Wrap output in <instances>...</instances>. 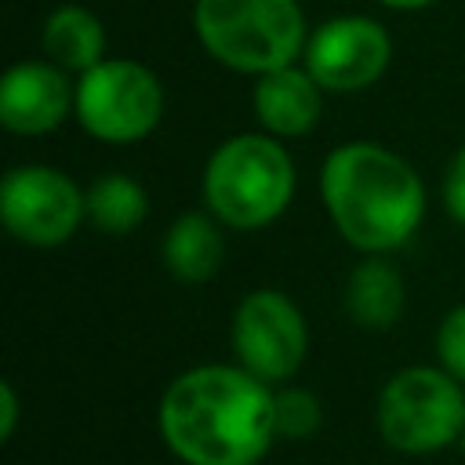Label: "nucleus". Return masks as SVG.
Masks as SVG:
<instances>
[{
  "label": "nucleus",
  "instance_id": "f3484780",
  "mask_svg": "<svg viewBox=\"0 0 465 465\" xmlns=\"http://www.w3.org/2000/svg\"><path fill=\"white\" fill-rule=\"evenodd\" d=\"M436 356L447 374L465 381V302L454 305L436 327Z\"/></svg>",
  "mask_w": 465,
  "mask_h": 465
},
{
  "label": "nucleus",
  "instance_id": "9b49d317",
  "mask_svg": "<svg viewBox=\"0 0 465 465\" xmlns=\"http://www.w3.org/2000/svg\"><path fill=\"white\" fill-rule=\"evenodd\" d=\"M254 116L276 138H305L323 113V87L305 65H280L254 76Z\"/></svg>",
  "mask_w": 465,
  "mask_h": 465
},
{
  "label": "nucleus",
  "instance_id": "7ed1b4c3",
  "mask_svg": "<svg viewBox=\"0 0 465 465\" xmlns=\"http://www.w3.org/2000/svg\"><path fill=\"white\" fill-rule=\"evenodd\" d=\"M294 200V160L276 134H232L203 167V203L229 229H262Z\"/></svg>",
  "mask_w": 465,
  "mask_h": 465
},
{
  "label": "nucleus",
  "instance_id": "a211bd4d",
  "mask_svg": "<svg viewBox=\"0 0 465 465\" xmlns=\"http://www.w3.org/2000/svg\"><path fill=\"white\" fill-rule=\"evenodd\" d=\"M443 207H447V214L458 225H465V145L447 163V174H443Z\"/></svg>",
  "mask_w": 465,
  "mask_h": 465
},
{
  "label": "nucleus",
  "instance_id": "423d86ee",
  "mask_svg": "<svg viewBox=\"0 0 465 465\" xmlns=\"http://www.w3.org/2000/svg\"><path fill=\"white\" fill-rule=\"evenodd\" d=\"M73 116L109 145H131L156 131L163 116V87L156 73L134 58H102L76 80Z\"/></svg>",
  "mask_w": 465,
  "mask_h": 465
},
{
  "label": "nucleus",
  "instance_id": "1a4fd4ad",
  "mask_svg": "<svg viewBox=\"0 0 465 465\" xmlns=\"http://www.w3.org/2000/svg\"><path fill=\"white\" fill-rule=\"evenodd\" d=\"M389 58V29L367 15H334L320 22L302 51V65L323 91H363L381 80Z\"/></svg>",
  "mask_w": 465,
  "mask_h": 465
},
{
  "label": "nucleus",
  "instance_id": "ddd939ff",
  "mask_svg": "<svg viewBox=\"0 0 465 465\" xmlns=\"http://www.w3.org/2000/svg\"><path fill=\"white\" fill-rule=\"evenodd\" d=\"M407 287L400 269L385 254H367L345 283V312L371 331H385L403 316Z\"/></svg>",
  "mask_w": 465,
  "mask_h": 465
},
{
  "label": "nucleus",
  "instance_id": "6ab92c4d",
  "mask_svg": "<svg viewBox=\"0 0 465 465\" xmlns=\"http://www.w3.org/2000/svg\"><path fill=\"white\" fill-rule=\"evenodd\" d=\"M18 392L11 381H0V440H11L18 429Z\"/></svg>",
  "mask_w": 465,
  "mask_h": 465
},
{
  "label": "nucleus",
  "instance_id": "4468645a",
  "mask_svg": "<svg viewBox=\"0 0 465 465\" xmlns=\"http://www.w3.org/2000/svg\"><path fill=\"white\" fill-rule=\"evenodd\" d=\"M40 44H44V54L65 73H87L105 54V29L91 7L62 4L44 18Z\"/></svg>",
  "mask_w": 465,
  "mask_h": 465
},
{
  "label": "nucleus",
  "instance_id": "9d476101",
  "mask_svg": "<svg viewBox=\"0 0 465 465\" xmlns=\"http://www.w3.org/2000/svg\"><path fill=\"white\" fill-rule=\"evenodd\" d=\"M76 105V84L51 58L15 62L0 84V124L11 134L40 138L54 131Z\"/></svg>",
  "mask_w": 465,
  "mask_h": 465
},
{
  "label": "nucleus",
  "instance_id": "dca6fc26",
  "mask_svg": "<svg viewBox=\"0 0 465 465\" xmlns=\"http://www.w3.org/2000/svg\"><path fill=\"white\" fill-rule=\"evenodd\" d=\"M272 411H276V436L280 440H305L320 429L323 407L309 389H276L272 392Z\"/></svg>",
  "mask_w": 465,
  "mask_h": 465
},
{
  "label": "nucleus",
  "instance_id": "6e6552de",
  "mask_svg": "<svg viewBox=\"0 0 465 465\" xmlns=\"http://www.w3.org/2000/svg\"><path fill=\"white\" fill-rule=\"evenodd\" d=\"M232 352L240 367L258 374L262 381H287L309 349V327L294 298L272 287H258L240 298L229 327Z\"/></svg>",
  "mask_w": 465,
  "mask_h": 465
},
{
  "label": "nucleus",
  "instance_id": "2eb2a0df",
  "mask_svg": "<svg viewBox=\"0 0 465 465\" xmlns=\"http://www.w3.org/2000/svg\"><path fill=\"white\" fill-rule=\"evenodd\" d=\"M145 211H149V196L142 182L131 174L113 171V174L94 178L87 189V222L102 232H113V236L131 232L142 225Z\"/></svg>",
  "mask_w": 465,
  "mask_h": 465
},
{
  "label": "nucleus",
  "instance_id": "aec40b11",
  "mask_svg": "<svg viewBox=\"0 0 465 465\" xmlns=\"http://www.w3.org/2000/svg\"><path fill=\"white\" fill-rule=\"evenodd\" d=\"M381 7H392V11H418V7H429L436 0H378Z\"/></svg>",
  "mask_w": 465,
  "mask_h": 465
},
{
  "label": "nucleus",
  "instance_id": "0eeeda50",
  "mask_svg": "<svg viewBox=\"0 0 465 465\" xmlns=\"http://www.w3.org/2000/svg\"><path fill=\"white\" fill-rule=\"evenodd\" d=\"M87 218V193L58 167L22 163L0 182V222L29 247L65 243Z\"/></svg>",
  "mask_w": 465,
  "mask_h": 465
},
{
  "label": "nucleus",
  "instance_id": "20e7f679",
  "mask_svg": "<svg viewBox=\"0 0 465 465\" xmlns=\"http://www.w3.org/2000/svg\"><path fill=\"white\" fill-rule=\"evenodd\" d=\"M193 33L214 62L254 76L291 65L309 40L298 0H193Z\"/></svg>",
  "mask_w": 465,
  "mask_h": 465
},
{
  "label": "nucleus",
  "instance_id": "39448f33",
  "mask_svg": "<svg viewBox=\"0 0 465 465\" xmlns=\"http://www.w3.org/2000/svg\"><path fill=\"white\" fill-rule=\"evenodd\" d=\"M378 432L400 454H432L465 436V392L443 367H403L378 392Z\"/></svg>",
  "mask_w": 465,
  "mask_h": 465
},
{
  "label": "nucleus",
  "instance_id": "f03ea898",
  "mask_svg": "<svg viewBox=\"0 0 465 465\" xmlns=\"http://www.w3.org/2000/svg\"><path fill=\"white\" fill-rule=\"evenodd\" d=\"M320 196L341 240L363 254L403 247L425 218L418 171L378 142L334 145L320 167Z\"/></svg>",
  "mask_w": 465,
  "mask_h": 465
},
{
  "label": "nucleus",
  "instance_id": "f257e3e1",
  "mask_svg": "<svg viewBox=\"0 0 465 465\" xmlns=\"http://www.w3.org/2000/svg\"><path fill=\"white\" fill-rule=\"evenodd\" d=\"M156 425L185 465H258L280 440L269 381L240 363L182 371L160 396Z\"/></svg>",
  "mask_w": 465,
  "mask_h": 465
},
{
  "label": "nucleus",
  "instance_id": "f8f14e48",
  "mask_svg": "<svg viewBox=\"0 0 465 465\" xmlns=\"http://www.w3.org/2000/svg\"><path fill=\"white\" fill-rule=\"evenodd\" d=\"M163 265L174 280L182 283H207L218 276L225 262V236L222 222L203 207V211H185L178 214L167 232H163Z\"/></svg>",
  "mask_w": 465,
  "mask_h": 465
}]
</instances>
